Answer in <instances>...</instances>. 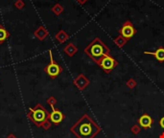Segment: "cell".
<instances>
[{
    "label": "cell",
    "instance_id": "1",
    "mask_svg": "<svg viewBox=\"0 0 164 138\" xmlns=\"http://www.w3.org/2000/svg\"><path fill=\"white\" fill-rule=\"evenodd\" d=\"M99 128L91 119L85 115L71 128V131L79 138H92Z\"/></svg>",
    "mask_w": 164,
    "mask_h": 138
},
{
    "label": "cell",
    "instance_id": "2",
    "mask_svg": "<svg viewBox=\"0 0 164 138\" xmlns=\"http://www.w3.org/2000/svg\"><path fill=\"white\" fill-rule=\"evenodd\" d=\"M85 52L90 58H92L96 62L100 63L102 59L108 55L109 50L101 40L99 39H96L85 48Z\"/></svg>",
    "mask_w": 164,
    "mask_h": 138
},
{
    "label": "cell",
    "instance_id": "3",
    "mask_svg": "<svg viewBox=\"0 0 164 138\" xmlns=\"http://www.w3.org/2000/svg\"><path fill=\"white\" fill-rule=\"evenodd\" d=\"M50 113L43 108L42 104H38L35 105V108H29V112L27 114V118L33 122L36 127L42 128V125L46 121L49 120Z\"/></svg>",
    "mask_w": 164,
    "mask_h": 138
},
{
    "label": "cell",
    "instance_id": "4",
    "mask_svg": "<svg viewBox=\"0 0 164 138\" xmlns=\"http://www.w3.org/2000/svg\"><path fill=\"white\" fill-rule=\"evenodd\" d=\"M49 54H50V63L44 68V71L47 73V75L50 78L55 79V78H57V76L60 75V73L62 71V68L53 59L52 52L50 51V50H49Z\"/></svg>",
    "mask_w": 164,
    "mask_h": 138
},
{
    "label": "cell",
    "instance_id": "5",
    "mask_svg": "<svg viewBox=\"0 0 164 138\" xmlns=\"http://www.w3.org/2000/svg\"><path fill=\"white\" fill-rule=\"evenodd\" d=\"M120 33L123 38L128 39H131V36L135 34V29L134 28V26L131 25V23L130 21H126L120 30Z\"/></svg>",
    "mask_w": 164,
    "mask_h": 138
},
{
    "label": "cell",
    "instance_id": "6",
    "mask_svg": "<svg viewBox=\"0 0 164 138\" xmlns=\"http://www.w3.org/2000/svg\"><path fill=\"white\" fill-rule=\"evenodd\" d=\"M63 118H65V115L61 110L56 109L55 108H52V112L49 115V120L51 121V123H53L54 125H59L62 122Z\"/></svg>",
    "mask_w": 164,
    "mask_h": 138
},
{
    "label": "cell",
    "instance_id": "7",
    "mask_svg": "<svg viewBox=\"0 0 164 138\" xmlns=\"http://www.w3.org/2000/svg\"><path fill=\"white\" fill-rule=\"evenodd\" d=\"M100 64H101V66L105 69V70L108 72V71H111L113 67L116 65V62L114 59H112L111 57H109L108 55V56L102 59V61L100 62Z\"/></svg>",
    "mask_w": 164,
    "mask_h": 138
},
{
    "label": "cell",
    "instance_id": "8",
    "mask_svg": "<svg viewBox=\"0 0 164 138\" xmlns=\"http://www.w3.org/2000/svg\"><path fill=\"white\" fill-rule=\"evenodd\" d=\"M34 36L39 40H43L48 36V31L46 30V28H45V27L39 26V28L34 32Z\"/></svg>",
    "mask_w": 164,
    "mask_h": 138
},
{
    "label": "cell",
    "instance_id": "9",
    "mask_svg": "<svg viewBox=\"0 0 164 138\" xmlns=\"http://www.w3.org/2000/svg\"><path fill=\"white\" fill-rule=\"evenodd\" d=\"M152 124H153L152 118L147 114H144L143 116H141L140 119H139V125L142 128H151Z\"/></svg>",
    "mask_w": 164,
    "mask_h": 138
},
{
    "label": "cell",
    "instance_id": "10",
    "mask_svg": "<svg viewBox=\"0 0 164 138\" xmlns=\"http://www.w3.org/2000/svg\"><path fill=\"white\" fill-rule=\"evenodd\" d=\"M145 54L153 55L158 62H164V48H159L156 52H145Z\"/></svg>",
    "mask_w": 164,
    "mask_h": 138
},
{
    "label": "cell",
    "instance_id": "11",
    "mask_svg": "<svg viewBox=\"0 0 164 138\" xmlns=\"http://www.w3.org/2000/svg\"><path fill=\"white\" fill-rule=\"evenodd\" d=\"M10 33L4 28L3 25H0V44H2L4 41L9 39Z\"/></svg>",
    "mask_w": 164,
    "mask_h": 138
},
{
    "label": "cell",
    "instance_id": "12",
    "mask_svg": "<svg viewBox=\"0 0 164 138\" xmlns=\"http://www.w3.org/2000/svg\"><path fill=\"white\" fill-rule=\"evenodd\" d=\"M86 84H88V82H86V80L85 79V77H84L83 75H80V76L75 80V85H76L77 86H78L80 89L84 88Z\"/></svg>",
    "mask_w": 164,
    "mask_h": 138
},
{
    "label": "cell",
    "instance_id": "13",
    "mask_svg": "<svg viewBox=\"0 0 164 138\" xmlns=\"http://www.w3.org/2000/svg\"><path fill=\"white\" fill-rule=\"evenodd\" d=\"M56 39H57V40L59 41V42L62 43V42H65V41L68 39V36H67V34L65 33V31L61 30L60 32H59V33L56 34Z\"/></svg>",
    "mask_w": 164,
    "mask_h": 138
},
{
    "label": "cell",
    "instance_id": "14",
    "mask_svg": "<svg viewBox=\"0 0 164 138\" xmlns=\"http://www.w3.org/2000/svg\"><path fill=\"white\" fill-rule=\"evenodd\" d=\"M76 51H77V48L75 47L73 43H69L65 48V52L68 55V56H70V57H72L73 55L76 53Z\"/></svg>",
    "mask_w": 164,
    "mask_h": 138
},
{
    "label": "cell",
    "instance_id": "15",
    "mask_svg": "<svg viewBox=\"0 0 164 138\" xmlns=\"http://www.w3.org/2000/svg\"><path fill=\"white\" fill-rule=\"evenodd\" d=\"M52 12L55 13V15L59 16L63 12V8H62V6L61 5V4H56V5L52 8Z\"/></svg>",
    "mask_w": 164,
    "mask_h": 138
},
{
    "label": "cell",
    "instance_id": "16",
    "mask_svg": "<svg viewBox=\"0 0 164 138\" xmlns=\"http://www.w3.org/2000/svg\"><path fill=\"white\" fill-rule=\"evenodd\" d=\"M15 6H16V8L18 9V10H21L22 8H24L25 3L22 1V0H16V1L15 2Z\"/></svg>",
    "mask_w": 164,
    "mask_h": 138
},
{
    "label": "cell",
    "instance_id": "17",
    "mask_svg": "<svg viewBox=\"0 0 164 138\" xmlns=\"http://www.w3.org/2000/svg\"><path fill=\"white\" fill-rule=\"evenodd\" d=\"M56 103H57V100L55 97H49L47 99V104L50 105V107H51V108H54V105H56Z\"/></svg>",
    "mask_w": 164,
    "mask_h": 138
},
{
    "label": "cell",
    "instance_id": "18",
    "mask_svg": "<svg viewBox=\"0 0 164 138\" xmlns=\"http://www.w3.org/2000/svg\"><path fill=\"white\" fill-rule=\"evenodd\" d=\"M51 124H52L51 121L46 120V121H45V122L42 124V128H44L45 131H47V130H49V128H50V127H51Z\"/></svg>",
    "mask_w": 164,
    "mask_h": 138
},
{
    "label": "cell",
    "instance_id": "19",
    "mask_svg": "<svg viewBox=\"0 0 164 138\" xmlns=\"http://www.w3.org/2000/svg\"><path fill=\"white\" fill-rule=\"evenodd\" d=\"M159 124H160V127H161L162 128H164V117H162V118L160 119V122H159Z\"/></svg>",
    "mask_w": 164,
    "mask_h": 138
},
{
    "label": "cell",
    "instance_id": "20",
    "mask_svg": "<svg viewBox=\"0 0 164 138\" xmlns=\"http://www.w3.org/2000/svg\"><path fill=\"white\" fill-rule=\"evenodd\" d=\"M6 138H17L15 134H13V133H10V134H9Z\"/></svg>",
    "mask_w": 164,
    "mask_h": 138
},
{
    "label": "cell",
    "instance_id": "21",
    "mask_svg": "<svg viewBox=\"0 0 164 138\" xmlns=\"http://www.w3.org/2000/svg\"><path fill=\"white\" fill-rule=\"evenodd\" d=\"M77 1H78V2H79L80 4H84V3H85V2L86 1V0H77Z\"/></svg>",
    "mask_w": 164,
    "mask_h": 138
}]
</instances>
